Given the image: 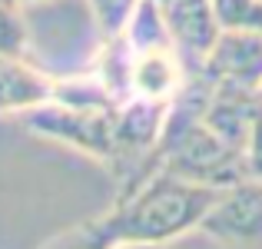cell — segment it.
I'll use <instances>...</instances> for the list:
<instances>
[{
  "instance_id": "6da1fadb",
  "label": "cell",
  "mask_w": 262,
  "mask_h": 249,
  "mask_svg": "<svg viewBox=\"0 0 262 249\" xmlns=\"http://www.w3.org/2000/svg\"><path fill=\"white\" fill-rule=\"evenodd\" d=\"M219 193L223 190L183 179L169 170H156L143 183L120 190L110 216L83 226V233L96 249H110L116 243L163 246L189 230H199Z\"/></svg>"
},
{
  "instance_id": "7a4b0ae2",
  "label": "cell",
  "mask_w": 262,
  "mask_h": 249,
  "mask_svg": "<svg viewBox=\"0 0 262 249\" xmlns=\"http://www.w3.org/2000/svg\"><path fill=\"white\" fill-rule=\"evenodd\" d=\"M30 27V60L50 77L90 73L103 47V33L86 0H43L24 7Z\"/></svg>"
},
{
  "instance_id": "3957f363",
  "label": "cell",
  "mask_w": 262,
  "mask_h": 249,
  "mask_svg": "<svg viewBox=\"0 0 262 249\" xmlns=\"http://www.w3.org/2000/svg\"><path fill=\"white\" fill-rule=\"evenodd\" d=\"M27 127L40 136L60 140L73 150L96 156V160H113L116 150V107L96 110V107H70L60 100H47L40 107L24 113Z\"/></svg>"
},
{
  "instance_id": "277c9868",
  "label": "cell",
  "mask_w": 262,
  "mask_h": 249,
  "mask_svg": "<svg viewBox=\"0 0 262 249\" xmlns=\"http://www.w3.org/2000/svg\"><path fill=\"white\" fill-rule=\"evenodd\" d=\"M199 233L232 249H262V183L246 179L219 193Z\"/></svg>"
},
{
  "instance_id": "5b68a950",
  "label": "cell",
  "mask_w": 262,
  "mask_h": 249,
  "mask_svg": "<svg viewBox=\"0 0 262 249\" xmlns=\"http://www.w3.org/2000/svg\"><path fill=\"white\" fill-rule=\"evenodd\" d=\"M212 83L256 90L262 87V33L256 30H219L212 50L199 64Z\"/></svg>"
},
{
  "instance_id": "8992f818",
  "label": "cell",
  "mask_w": 262,
  "mask_h": 249,
  "mask_svg": "<svg viewBox=\"0 0 262 249\" xmlns=\"http://www.w3.org/2000/svg\"><path fill=\"white\" fill-rule=\"evenodd\" d=\"M163 13H166V27L179 60L186 64V70H199V64L206 60L223 30L212 0H169Z\"/></svg>"
},
{
  "instance_id": "52a82bcc",
  "label": "cell",
  "mask_w": 262,
  "mask_h": 249,
  "mask_svg": "<svg viewBox=\"0 0 262 249\" xmlns=\"http://www.w3.org/2000/svg\"><path fill=\"white\" fill-rule=\"evenodd\" d=\"M259 110H262V103L252 90L229 87V83H212V96H209V103H206L203 123L216 136H223L226 143L246 150L252 120H256Z\"/></svg>"
},
{
  "instance_id": "ba28073f",
  "label": "cell",
  "mask_w": 262,
  "mask_h": 249,
  "mask_svg": "<svg viewBox=\"0 0 262 249\" xmlns=\"http://www.w3.org/2000/svg\"><path fill=\"white\" fill-rule=\"evenodd\" d=\"M57 77L24 57H0V113H27L53 100Z\"/></svg>"
},
{
  "instance_id": "9c48e42d",
  "label": "cell",
  "mask_w": 262,
  "mask_h": 249,
  "mask_svg": "<svg viewBox=\"0 0 262 249\" xmlns=\"http://www.w3.org/2000/svg\"><path fill=\"white\" fill-rule=\"evenodd\" d=\"M186 64L179 60L176 47H153V50L136 53L133 64V93L140 96H169L179 90V83L186 80Z\"/></svg>"
},
{
  "instance_id": "30bf717a",
  "label": "cell",
  "mask_w": 262,
  "mask_h": 249,
  "mask_svg": "<svg viewBox=\"0 0 262 249\" xmlns=\"http://www.w3.org/2000/svg\"><path fill=\"white\" fill-rule=\"evenodd\" d=\"M123 37L129 40V47H133L136 53L153 50V47H173V37H169V27H166V13H163V7L153 4V0H140V4H136Z\"/></svg>"
},
{
  "instance_id": "8fae6325",
  "label": "cell",
  "mask_w": 262,
  "mask_h": 249,
  "mask_svg": "<svg viewBox=\"0 0 262 249\" xmlns=\"http://www.w3.org/2000/svg\"><path fill=\"white\" fill-rule=\"evenodd\" d=\"M0 57L30 60V27L27 13L13 0H0Z\"/></svg>"
},
{
  "instance_id": "7c38bea8",
  "label": "cell",
  "mask_w": 262,
  "mask_h": 249,
  "mask_svg": "<svg viewBox=\"0 0 262 249\" xmlns=\"http://www.w3.org/2000/svg\"><path fill=\"white\" fill-rule=\"evenodd\" d=\"M223 30H256L262 33V0H212Z\"/></svg>"
},
{
  "instance_id": "4fadbf2b",
  "label": "cell",
  "mask_w": 262,
  "mask_h": 249,
  "mask_svg": "<svg viewBox=\"0 0 262 249\" xmlns=\"http://www.w3.org/2000/svg\"><path fill=\"white\" fill-rule=\"evenodd\" d=\"M86 4H90V13H93L103 40H110V37H120L126 30V24H129V17H133L140 0H86Z\"/></svg>"
},
{
  "instance_id": "5bb4252c",
  "label": "cell",
  "mask_w": 262,
  "mask_h": 249,
  "mask_svg": "<svg viewBox=\"0 0 262 249\" xmlns=\"http://www.w3.org/2000/svg\"><path fill=\"white\" fill-rule=\"evenodd\" d=\"M243 156H246V173H249V179L262 183V110L256 113V120H252V130H249Z\"/></svg>"
},
{
  "instance_id": "9a60e30c",
  "label": "cell",
  "mask_w": 262,
  "mask_h": 249,
  "mask_svg": "<svg viewBox=\"0 0 262 249\" xmlns=\"http://www.w3.org/2000/svg\"><path fill=\"white\" fill-rule=\"evenodd\" d=\"M47 249H96V246L90 243V236L83 233V226H80V230H73V233H63V236H57Z\"/></svg>"
},
{
  "instance_id": "2e32d148",
  "label": "cell",
  "mask_w": 262,
  "mask_h": 249,
  "mask_svg": "<svg viewBox=\"0 0 262 249\" xmlns=\"http://www.w3.org/2000/svg\"><path fill=\"white\" fill-rule=\"evenodd\" d=\"M110 249H160V246H149V243H116Z\"/></svg>"
},
{
  "instance_id": "e0dca14e",
  "label": "cell",
  "mask_w": 262,
  "mask_h": 249,
  "mask_svg": "<svg viewBox=\"0 0 262 249\" xmlns=\"http://www.w3.org/2000/svg\"><path fill=\"white\" fill-rule=\"evenodd\" d=\"M13 4H20V7H33V4H43V0H13Z\"/></svg>"
},
{
  "instance_id": "ac0fdd59",
  "label": "cell",
  "mask_w": 262,
  "mask_h": 249,
  "mask_svg": "<svg viewBox=\"0 0 262 249\" xmlns=\"http://www.w3.org/2000/svg\"><path fill=\"white\" fill-rule=\"evenodd\" d=\"M153 4H160V7H166V4H169V0H153Z\"/></svg>"
},
{
  "instance_id": "d6986e66",
  "label": "cell",
  "mask_w": 262,
  "mask_h": 249,
  "mask_svg": "<svg viewBox=\"0 0 262 249\" xmlns=\"http://www.w3.org/2000/svg\"><path fill=\"white\" fill-rule=\"evenodd\" d=\"M256 96H259V103H262V87H259V90H256Z\"/></svg>"
}]
</instances>
